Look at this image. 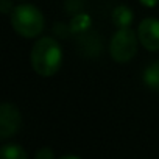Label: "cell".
Masks as SVG:
<instances>
[{
    "label": "cell",
    "mask_w": 159,
    "mask_h": 159,
    "mask_svg": "<svg viewBox=\"0 0 159 159\" xmlns=\"http://www.w3.org/2000/svg\"><path fill=\"white\" fill-rule=\"evenodd\" d=\"M139 2H140L143 7H147V8H154V7L157 5L159 0H139Z\"/></svg>",
    "instance_id": "8fae6325"
},
{
    "label": "cell",
    "mask_w": 159,
    "mask_h": 159,
    "mask_svg": "<svg viewBox=\"0 0 159 159\" xmlns=\"http://www.w3.org/2000/svg\"><path fill=\"white\" fill-rule=\"evenodd\" d=\"M34 157H36V159H52V157H55V154H53V151H52L50 148L42 147L39 151H36Z\"/></svg>",
    "instance_id": "9c48e42d"
},
{
    "label": "cell",
    "mask_w": 159,
    "mask_h": 159,
    "mask_svg": "<svg viewBox=\"0 0 159 159\" xmlns=\"http://www.w3.org/2000/svg\"><path fill=\"white\" fill-rule=\"evenodd\" d=\"M62 64V50L56 39L41 38L31 48V66L33 70L41 76H53Z\"/></svg>",
    "instance_id": "6da1fadb"
},
{
    "label": "cell",
    "mask_w": 159,
    "mask_h": 159,
    "mask_svg": "<svg viewBox=\"0 0 159 159\" xmlns=\"http://www.w3.org/2000/svg\"><path fill=\"white\" fill-rule=\"evenodd\" d=\"M133 11L128 8V7H125V5H119V7H116L114 8V11H112V22H114V25L116 27H119V28H126V27H129L131 25V22H133Z\"/></svg>",
    "instance_id": "8992f818"
},
{
    "label": "cell",
    "mask_w": 159,
    "mask_h": 159,
    "mask_svg": "<svg viewBox=\"0 0 159 159\" xmlns=\"http://www.w3.org/2000/svg\"><path fill=\"white\" fill-rule=\"evenodd\" d=\"M0 10L3 14H8L10 11H13V2L11 0H0Z\"/></svg>",
    "instance_id": "30bf717a"
},
{
    "label": "cell",
    "mask_w": 159,
    "mask_h": 159,
    "mask_svg": "<svg viewBox=\"0 0 159 159\" xmlns=\"http://www.w3.org/2000/svg\"><path fill=\"white\" fill-rule=\"evenodd\" d=\"M0 153L5 159H27V151L17 143H5Z\"/></svg>",
    "instance_id": "ba28073f"
},
{
    "label": "cell",
    "mask_w": 159,
    "mask_h": 159,
    "mask_svg": "<svg viewBox=\"0 0 159 159\" xmlns=\"http://www.w3.org/2000/svg\"><path fill=\"white\" fill-rule=\"evenodd\" d=\"M137 38L142 47L150 52L159 50V19L145 17L137 27Z\"/></svg>",
    "instance_id": "5b68a950"
},
{
    "label": "cell",
    "mask_w": 159,
    "mask_h": 159,
    "mask_svg": "<svg viewBox=\"0 0 159 159\" xmlns=\"http://www.w3.org/2000/svg\"><path fill=\"white\" fill-rule=\"evenodd\" d=\"M137 34L129 28H119L117 33L111 38L109 53L116 62H129L137 53Z\"/></svg>",
    "instance_id": "3957f363"
},
{
    "label": "cell",
    "mask_w": 159,
    "mask_h": 159,
    "mask_svg": "<svg viewBox=\"0 0 159 159\" xmlns=\"http://www.w3.org/2000/svg\"><path fill=\"white\" fill-rule=\"evenodd\" d=\"M22 125V116L16 105L2 103L0 105V139L7 140L14 136Z\"/></svg>",
    "instance_id": "277c9868"
},
{
    "label": "cell",
    "mask_w": 159,
    "mask_h": 159,
    "mask_svg": "<svg viewBox=\"0 0 159 159\" xmlns=\"http://www.w3.org/2000/svg\"><path fill=\"white\" fill-rule=\"evenodd\" d=\"M11 25L22 38H38L44 30V16L34 5H19L11 11Z\"/></svg>",
    "instance_id": "7a4b0ae2"
},
{
    "label": "cell",
    "mask_w": 159,
    "mask_h": 159,
    "mask_svg": "<svg viewBox=\"0 0 159 159\" xmlns=\"http://www.w3.org/2000/svg\"><path fill=\"white\" fill-rule=\"evenodd\" d=\"M142 78H143V83L147 88H150L153 91H159V61L147 66Z\"/></svg>",
    "instance_id": "52a82bcc"
}]
</instances>
